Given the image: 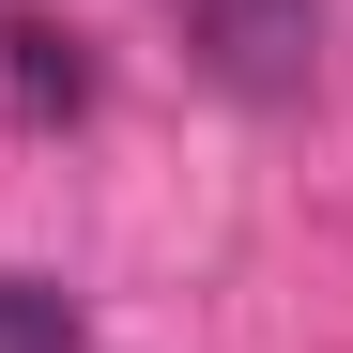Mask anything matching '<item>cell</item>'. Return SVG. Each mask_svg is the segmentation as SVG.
<instances>
[{
    "instance_id": "obj_1",
    "label": "cell",
    "mask_w": 353,
    "mask_h": 353,
    "mask_svg": "<svg viewBox=\"0 0 353 353\" xmlns=\"http://www.w3.org/2000/svg\"><path fill=\"white\" fill-rule=\"evenodd\" d=\"M185 46L230 77V92H307V62H323V0H185Z\"/></svg>"
},
{
    "instance_id": "obj_2",
    "label": "cell",
    "mask_w": 353,
    "mask_h": 353,
    "mask_svg": "<svg viewBox=\"0 0 353 353\" xmlns=\"http://www.w3.org/2000/svg\"><path fill=\"white\" fill-rule=\"evenodd\" d=\"M0 77H16L31 123H77V108H92V46H77V31H46V16H16V31H0Z\"/></svg>"
},
{
    "instance_id": "obj_3",
    "label": "cell",
    "mask_w": 353,
    "mask_h": 353,
    "mask_svg": "<svg viewBox=\"0 0 353 353\" xmlns=\"http://www.w3.org/2000/svg\"><path fill=\"white\" fill-rule=\"evenodd\" d=\"M0 353H77V292H62V276H16V261H0Z\"/></svg>"
}]
</instances>
